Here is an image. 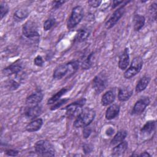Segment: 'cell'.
<instances>
[{"instance_id": "27", "label": "cell", "mask_w": 157, "mask_h": 157, "mask_svg": "<svg viewBox=\"0 0 157 157\" xmlns=\"http://www.w3.org/2000/svg\"><path fill=\"white\" fill-rule=\"evenodd\" d=\"M67 91V88H62L59 91H58L55 95H53V96H52L47 102L48 104H54L55 102H56L58 101H59V99H60V98Z\"/></svg>"}, {"instance_id": "1", "label": "cell", "mask_w": 157, "mask_h": 157, "mask_svg": "<svg viewBox=\"0 0 157 157\" xmlns=\"http://www.w3.org/2000/svg\"><path fill=\"white\" fill-rule=\"evenodd\" d=\"M79 67L77 61H71L58 66L53 71V77L55 80H60L65 77H69L75 73Z\"/></svg>"}, {"instance_id": "38", "label": "cell", "mask_w": 157, "mask_h": 157, "mask_svg": "<svg viewBox=\"0 0 157 157\" xmlns=\"http://www.w3.org/2000/svg\"><path fill=\"white\" fill-rule=\"evenodd\" d=\"M6 154L8 156H15L18 155V151L15 150H12L9 149L6 151Z\"/></svg>"}, {"instance_id": "36", "label": "cell", "mask_w": 157, "mask_h": 157, "mask_svg": "<svg viewBox=\"0 0 157 157\" xmlns=\"http://www.w3.org/2000/svg\"><path fill=\"white\" fill-rule=\"evenodd\" d=\"M65 1H56L52 2V7L53 9H57L60 7L63 4L65 3Z\"/></svg>"}, {"instance_id": "18", "label": "cell", "mask_w": 157, "mask_h": 157, "mask_svg": "<svg viewBox=\"0 0 157 157\" xmlns=\"http://www.w3.org/2000/svg\"><path fill=\"white\" fill-rule=\"evenodd\" d=\"M43 124V120L42 118H37L32 121H31L29 123H28L26 126V130L28 132H36L39 131L42 126Z\"/></svg>"}, {"instance_id": "7", "label": "cell", "mask_w": 157, "mask_h": 157, "mask_svg": "<svg viewBox=\"0 0 157 157\" xmlns=\"http://www.w3.org/2000/svg\"><path fill=\"white\" fill-rule=\"evenodd\" d=\"M108 84L107 76L104 71L99 72L96 75L93 80V88L97 94L102 92Z\"/></svg>"}, {"instance_id": "17", "label": "cell", "mask_w": 157, "mask_h": 157, "mask_svg": "<svg viewBox=\"0 0 157 157\" xmlns=\"http://www.w3.org/2000/svg\"><path fill=\"white\" fill-rule=\"evenodd\" d=\"M120 107L117 104H112L109 106L105 112V118L108 120H112L117 117L120 112Z\"/></svg>"}, {"instance_id": "6", "label": "cell", "mask_w": 157, "mask_h": 157, "mask_svg": "<svg viewBox=\"0 0 157 157\" xmlns=\"http://www.w3.org/2000/svg\"><path fill=\"white\" fill-rule=\"evenodd\" d=\"M143 66V59L140 56L135 57L128 69L124 73V78L130 79L137 74L141 70Z\"/></svg>"}, {"instance_id": "28", "label": "cell", "mask_w": 157, "mask_h": 157, "mask_svg": "<svg viewBox=\"0 0 157 157\" xmlns=\"http://www.w3.org/2000/svg\"><path fill=\"white\" fill-rule=\"evenodd\" d=\"M156 11H157V6L156 2L152 3L148 9L149 16L152 20L155 21L156 19Z\"/></svg>"}, {"instance_id": "15", "label": "cell", "mask_w": 157, "mask_h": 157, "mask_svg": "<svg viewBox=\"0 0 157 157\" xmlns=\"http://www.w3.org/2000/svg\"><path fill=\"white\" fill-rule=\"evenodd\" d=\"M133 91L129 86H124L119 90L118 98L120 101L124 102L128 101L132 95Z\"/></svg>"}, {"instance_id": "16", "label": "cell", "mask_w": 157, "mask_h": 157, "mask_svg": "<svg viewBox=\"0 0 157 157\" xmlns=\"http://www.w3.org/2000/svg\"><path fill=\"white\" fill-rule=\"evenodd\" d=\"M115 99V93L113 90H110L105 92L101 98V104L103 106H107L112 104Z\"/></svg>"}, {"instance_id": "22", "label": "cell", "mask_w": 157, "mask_h": 157, "mask_svg": "<svg viewBox=\"0 0 157 157\" xmlns=\"http://www.w3.org/2000/svg\"><path fill=\"white\" fill-rule=\"evenodd\" d=\"M156 127V121L154 120L148 121L140 129V132L144 135H150L154 132Z\"/></svg>"}, {"instance_id": "21", "label": "cell", "mask_w": 157, "mask_h": 157, "mask_svg": "<svg viewBox=\"0 0 157 157\" xmlns=\"http://www.w3.org/2000/svg\"><path fill=\"white\" fill-rule=\"evenodd\" d=\"M145 23V18L140 14H136L133 18L134 29L136 31H139L142 28Z\"/></svg>"}, {"instance_id": "31", "label": "cell", "mask_w": 157, "mask_h": 157, "mask_svg": "<svg viewBox=\"0 0 157 157\" xmlns=\"http://www.w3.org/2000/svg\"><path fill=\"white\" fill-rule=\"evenodd\" d=\"M20 85V83L15 80H9L7 82V87L10 90H17Z\"/></svg>"}, {"instance_id": "24", "label": "cell", "mask_w": 157, "mask_h": 157, "mask_svg": "<svg viewBox=\"0 0 157 157\" xmlns=\"http://www.w3.org/2000/svg\"><path fill=\"white\" fill-rule=\"evenodd\" d=\"M29 15V11L28 9H21L16 10L13 14V18L15 21L19 22L26 19Z\"/></svg>"}, {"instance_id": "34", "label": "cell", "mask_w": 157, "mask_h": 157, "mask_svg": "<svg viewBox=\"0 0 157 157\" xmlns=\"http://www.w3.org/2000/svg\"><path fill=\"white\" fill-rule=\"evenodd\" d=\"M91 128L89 126H85L83 128V136L85 139H87L91 133Z\"/></svg>"}, {"instance_id": "3", "label": "cell", "mask_w": 157, "mask_h": 157, "mask_svg": "<svg viewBox=\"0 0 157 157\" xmlns=\"http://www.w3.org/2000/svg\"><path fill=\"white\" fill-rule=\"evenodd\" d=\"M22 34L28 40L38 44L39 41V33L37 25L33 21H26L22 27Z\"/></svg>"}, {"instance_id": "2", "label": "cell", "mask_w": 157, "mask_h": 157, "mask_svg": "<svg viewBox=\"0 0 157 157\" xmlns=\"http://www.w3.org/2000/svg\"><path fill=\"white\" fill-rule=\"evenodd\" d=\"M96 112L90 108L86 107L82 109L80 113L76 118L73 126L75 128H84L88 126L94 119Z\"/></svg>"}, {"instance_id": "40", "label": "cell", "mask_w": 157, "mask_h": 157, "mask_svg": "<svg viewBox=\"0 0 157 157\" xmlns=\"http://www.w3.org/2000/svg\"><path fill=\"white\" fill-rule=\"evenodd\" d=\"M139 156H145V157H147V156H151V155L148 153V152H147V151H144V152L142 153Z\"/></svg>"}, {"instance_id": "8", "label": "cell", "mask_w": 157, "mask_h": 157, "mask_svg": "<svg viewBox=\"0 0 157 157\" xmlns=\"http://www.w3.org/2000/svg\"><path fill=\"white\" fill-rule=\"evenodd\" d=\"M86 99L85 98H82L66 106L65 107V110L67 117L69 118H74L76 117L77 118L82 112L83 109L82 107L84 105Z\"/></svg>"}, {"instance_id": "37", "label": "cell", "mask_w": 157, "mask_h": 157, "mask_svg": "<svg viewBox=\"0 0 157 157\" xmlns=\"http://www.w3.org/2000/svg\"><path fill=\"white\" fill-rule=\"evenodd\" d=\"M93 150V147L90 144H85L83 146V150L85 153H90Z\"/></svg>"}, {"instance_id": "14", "label": "cell", "mask_w": 157, "mask_h": 157, "mask_svg": "<svg viewBox=\"0 0 157 157\" xmlns=\"http://www.w3.org/2000/svg\"><path fill=\"white\" fill-rule=\"evenodd\" d=\"M42 112V107L39 105H32L28 108L25 111V116L28 118L34 119L40 115Z\"/></svg>"}, {"instance_id": "4", "label": "cell", "mask_w": 157, "mask_h": 157, "mask_svg": "<svg viewBox=\"0 0 157 157\" xmlns=\"http://www.w3.org/2000/svg\"><path fill=\"white\" fill-rule=\"evenodd\" d=\"M36 153L42 156H54L55 150L53 145L48 140H40L34 144Z\"/></svg>"}, {"instance_id": "33", "label": "cell", "mask_w": 157, "mask_h": 157, "mask_svg": "<svg viewBox=\"0 0 157 157\" xmlns=\"http://www.w3.org/2000/svg\"><path fill=\"white\" fill-rule=\"evenodd\" d=\"M34 63L35 65L39 67H42L44 65V60L41 56L38 55L37 56L34 60Z\"/></svg>"}, {"instance_id": "29", "label": "cell", "mask_w": 157, "mask_h": 157, "mask_svg": "<svg viewBox=\"0 0 157 157\" xmlns=\"http://www.w3.org/2000/svg\"><path fill=\"white\" fill-rule=\"evenodd\" d=\"M56 23V20L54 18H49L44 23V29L45 31L50 30Z\"/></svg>"}, {"instance_id": "26", "label": "cell", "mask_w": 157, "mask_h": 157, "mask_svg": "<svg viewBox=\"0 0 157 157\" xmlns=\"http://www.w3.org/2000/svg\"><path fill=\"white\" fill-rule=\"evenodd\" d=\"M94 58V53H90L82 61V68L83 69H89L93 65V61Z\"/></svg>"}, {"instance_id": "5", "label": "cell", "mask_w": 157, "mask_h": 157, "mask_svg": "<svg viewBox=\"0 0 157 157\" xmlns=\"http://www.w3.org/2000/svg\"><path fill=\"white\" fill-rule=\"evenodd\" d=\"M83 15L84 11L82 6H77L74 7L72 10L71 15L67 21V28L70 29L75 27L82 21Z\"/></svg>"}, {"instance_id": "10", "label": "cell", "mask_w": 157, "mask_h": 157, "mask_svg": "<svg viewBox=\"0 0 157 157\" xmlns=\"http://www.w3.org/2000/svg\"><path fill=\"white\" fill-rule=\"evenodd\" d=\"M23 67V63L21 59L17 60L9 66L2 70V74L6 76H9L13 74L18 75L22 71Z\"/></svg>"}, {"instance_id": "9", "label": "cell", "mask_w": 157, "mask_h": 157, "mask_svg": "<svg viewBox=\"0 0 157 157\" xmlns=\"http://www.w3.org/2000/svg\"><path fill=\"white\" fill-rule=\"evenodd\" d=\"M124 6L125 4L123 6H121L120 7L117 9L112 14V15L110 17V18L105 23V27L106 29H109L112 28L113 26H114L117 24V23L119 21V20L122 17V16L125 12Z\"/></svg>"}, {"instance_id": "19", "label": "cell", "mask_w": 157, "mask_h": 157, "mask_svg": "<svg viewBox=\"0 0 157 157\" xmlns=\"http://www.w3.org/2000/svg\"><path fill=\"white\" fill-rule=\"evenodd\" d=\"M91 34V29L89 28L84 27L80 29L75 36V40L78 42H82L86 40Z\"/></svg>"}, {"instance_id": "20", "label": "cell", "mask_w": 157, "mask_h": 157, "mask_svg": "<svg viewBox=\"0 0 157 157\" xmlns=\"http://www.w3.org/2000/svg\"><path fill=\"white\" fill-rule=\"evenodd\" d=\"M128 143L126 141H122L120 142L116 147H115L112 152V155L113 156L122 155L128 149Z\"/></svg>"}, {"instance_id": "39", "label": "cell", "mask_w": 157, "mask_h": 157, "mask_svg": "<svg viewBox=\"0 0 157 157\" xmlns=\"http://www.w3.org/2000/svg\"><path fill=\"white\" fill-rule=\"evenodd\" d=\"M124 1H113V4H112V9L115 8L117 6H118V5H120V4L123 3Z\"/></svg>"}, {"instance_id": "23", "label": "cell", "mask_w": 157, "mask_h": 157, "mask_svg": "<svg viewBox=\"0 0 157 157\" xmlns=\"http://www.w3.org/2000/svg\"><path fill=\"white\" fill-rule=\"evenodd\" d=\"M150 81V77L148 75H145L142 77L137 82L136 86V91L137 93H140L144 91L147 86H148V83Z\"/></svg>"}, {"instance_id": "30", "label": "cell", "mask_w": 157, "mask_h": 157, "mask_svg": "<svg viewBox=\"0 0 157 157\" xmlns=\"http://www.w3.org/2000/svg\"><path fill=\"white\" fill-rule=\"evenodd\" d=\"M9 12V6L5 2H1L0 4V16L1 19L2 20L4 17L6 15V14Z\"/></svg>"}, {"instance_id": "35", "label": "cell", "mask_w": 157, "mask_h": 157, "mask_svg": "<svg viewBox=\"0 0 157 157\" xmlns=\"http://www.w3.org/2000/svg\"><path fill=\"white\" fill-rule=\"evenodd\" d=\"M102 3V1L100 0H90L88 1V4L93 7H98Z\"/></svg>"}, {"instance_id": "11", "label": "cell", "mask_w": 157, "mask_h": 157, "mask_svg": "<svg viewBox=\"0 0 157 157\" xmlns=\"http://www.w3.org/2000/svg\"><path fill=\"white\" fill-rule=\"evenodd\" d=\"M150 100L148 97H144L139 99L134 104L131 113L132 115H140L149 105Z\"/></svg>"}, {"instance_id": "13", "label": "cell", "mask_w": 157, "mask_h": 157, "mask_svg": "<svg viewBox=\"0 0 157 157\" xmlns=\"http://www.w3.org/2000/svg\"><path fill=\"white\" fill-rule=\"evenodd\" d=\"M129 64V53L128 48H125L119 56L118 67L121 70H125Z\"/></svg>"}, {"instance_id": "32", "label": "cell", "mask_w": 157, "mask_h": 157, "mask_svg": "<svg viewBox=\"0 0 157 157\" xmlns=\"http://www.w3.org/2000/svg\"><path fill=\"white\" fill-rule=\"evenodd\" d=\"M69 100V98H65V99H61L60 101H58V102L56 103H55L53 106H52L51 107V110H56L58 108L60 107L61 105H63V104H64L65 103H66Z\"/></svg>"}, {"instance_id": "25", "label": "cell", "mask_w": 157, "mask_h": 157, "mask_svg": "<svg viewBox=\"0 0 157 157\" xmlns=\"http://www.w3.org/2000/svg\"><path fill=\"white\" fill-rule=\"evenodd\" d=\"M127 136V132L125 130H121L119 131L118 132H117V134L114 136V137H113V139H112L110 144L111 145H116L119 144L120 142L123 141L124 140V139Z\"/></svg>"}, {"instance_id": "12", "label": "cell", "mask_w": 157, "mask_h": 157, "mask_svg": "<svg viewBox=\"0 0 157 157\" xmlns=\"http://www.w3.org/2000/svg\"><path fill=\"white\" fill-rule=\"evenodd\" d=\"M44 97V94L41 90H37L32 94H29L26 99V104L30 105H37L41 102Z\"/></svg>"}]
</instances>
